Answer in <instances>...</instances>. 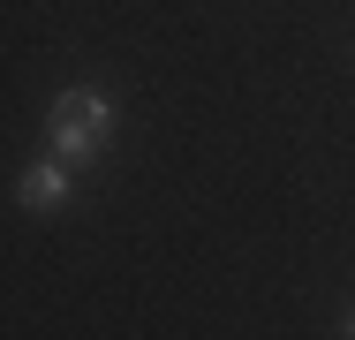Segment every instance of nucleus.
I'll return each mask as SVG.
<instances>
[{
  "label": "nucleus",
  "mask_w": 355,
  "mask_h": 340,
  "mask_svg": "<svg viewBox=\"0 0 355 340\" xmlns=\"http://www.w3.org/2000/svg\"><path fill=\"white\" fill-rule=\"evenodd\" d=\"M46 136H53V151L61 159H98L106 144H114V99L106 91H61L53 99V114H46Z\"/></svg>",
  "instance_id": "f257e3e1"
},
{
  "label": "nucleus",
  "mask_w": 355,
  "mask_h": 340,
  "mask_svg": "<svg viewBox=\"0 0 355 340\" xmlns=\"http://www.w3.org/2000/svg\"><path fill=\"white\" fill-rule=\"evenodd\" d=\"M69 167L76 159H61V151L38 159V167L23 174V204H31V212H61V204H69Z\"/></svg>",
  "instance_id": "f03ea898"
},
{
  "label": "nucleus",
  "mask_w": 355,
  "mask_h": 340,
  "mask_svg": "<svg viewBox=\"0 0 355 340\" xmlns=\"http://www.w3.org/2000/svg\"><path fill=\"white\" fill-rule=\"evenodd\" d=\"M348 333H355V318H348Z\"/></svg>",
  "instance_id": "7ed1b4c3"
}]
</instances>
